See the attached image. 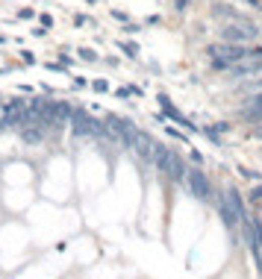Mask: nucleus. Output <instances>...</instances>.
Returning <instances> with one entry per match:
<instances>
[{"mask_svg": "<svg viewBox=\"0 0 262 279\" xmlns=\"http://www.w3.org/2000/svg\"><path fill=\"white\" fill-rule=\"evenodd\" d=\"M33 15H35L33 9H21V12H18V18H21V21H30Z\"/></svg>", "mask_w": 262, "mask_h": 279, "instance_id": "nucleus-14", "label": "nucleus"}, {"mask_svg": "<svg viewBox=\"0 0 262 279\" xmlns=\"http://www.w3.org/2000/svg\"><path fill=\"white\" fill-rule=\"evenodd\" d=\"M247 47H250V44H236V41L218 38V41H212L209 47H206V62H209V68L215 71V74H224Z\"/></svg>", "mask_w": 262, "mask_h": 279, "instance_id": "nucleus-5", "label": "nucleus"}, {"mask_svg": "<svg viewBox=\"0 0 262 279\" xmlns=\"http://www.w3.org/2000/svg\"><path fill=\"white\" fill-rule=\"evenodd\" d=\"M250 200H253V203H262V185H256V188L250 191Z\"/></svg>", "mask_w": 262, "mask_h": 279, "instance_id": "nucleus-12", "label": "nucleus"}, {"mask_svg": "<svg viewBox=\"0 0 262 279\" xmlns=\"http://www.w3.org/2000/svg\"><path fill=\"white\" fill-rule=\"evenodd\" d=\"M256 74H262V41H253L250 47H247L233 65H230L221 77L224 80H230V83H242V80H247V77H256Z\"/></svg>", "mask_w": 262, "mask_h": 279, "instance_id": "nucleus-3", "label": "nucleus"}, {"mask_svg": "<svg viewBox=\"0 0 262 279\" xmlns=\"http://www.w3.org/2000/svg\"><path fill=\"white\" fill-rule=\"evenodd\" d=\"M21 59H24V62H27V65H33V62H35L33 50H21Z\"/></svg>", "mask_w": 262, "mask_h": 279, "instance_id": "nucleus-13", "label": "nucleus"}, {"mask_svg": "<svg viewBox=\"0 0 262 279\" xmlns=\"http://www.w3.org/2000/svg\"><path fill=\"white\" fill-rule=\"evenodd\" d=\"M91 88H94V91H106V88H109V83H106V80H94V83H91Z\"/></svg>", "mask_w": 262, "mask_h": 279, "instance_id": "nucleus-11", "label": "nucleus"}, {"mask_svg": "<svg viewBox=\"0 0 262 279\" xmlns=\"http://www.w3.org/2000/svg\"><path fill=\"white\" fill-rule=\"evenodd\" d=\"M159 106H162V112H165V115H168V118H171L174 123H180L183 129H197V126H194V123L189 121V118H186V115H183V112H180V109H177V106L168 100V97H165V94L159 97Z\"/></svg>", "mask_w": 262, "mask_h": 279, "instance_id": "nucleus-9", "label": "nucleus"}, {"mask_svg": "<svg viewBox=\"0 0 262 279\" xmlns=\"http://www.w3.org/2000/svg\"><path fill=\"white\" fill-rule=\"evenodd\" d=\"M233 118H236L239 123H245L247 129L256 126V123H262V94L239 100V103L233 106Z\"/></svg>", "mask_w": 262, "mask_h": 279, "instance_id": "nucleus-7", "label": "nucleus"}, {"mask_svg": "<svg viewBox=\"0 0 262 279\" xmlns=\"http://www.w3.org/2000/svg\"><path fill=\"white\" fill-rule=\"evenodd\" d=\"M174 3H177V9H186V6H189L192 0H174Z\"/></svg>", "mask_w": 262, "mask_h": 279, "instance_id": "nucleus-16", "label": "nucleus"}, {"mask_svg": "<svg viewBox=\"0 0 262 279\" xmlns=\"http://www.w3.org/2000/svg\"><path fill=\"white\" fill-rule=\"evenodd\" d=\"M41 27H53V18L50 15H41Z\"/></svg>", "mask_w": 262, "mask_h": 279, "instance_id": "nucleus-15", "label": "nucleus"}, {"mask_svg": "<svg viewBox=\"0 0 262 279\" xmlns=\"http://www.w3.org/2000/svg\"><path fill=\"white\" fill-rule=\"evenodd\" d=\"M180 185L192 194L194 200H200V203H206V206H215V200H218V188L212 185V179L206 176V171H200L197 165L186 168V176H183Z\"/></svg>", "mask_w": 262, "mask_h": 279, "instance_id": "nucleus-4", "label": "nucleus"}, {"mask_svg": "<svg viewBox=\"0 0 262 279\" xmlns=\"http://www.w3.org/2000/svg\"><path fill=\"white\" fill-rule=\"evenodd\" d=\"M209 15H212V21L224 24V21H233V18H242L245 12H242L239 6L227 3V0H218V3H212V6H209Z\"/></svg>", "mask_w": 262, "mask_h": 279, "instance_id": "nucleus-8", "label": "nucleus"}, {"mask_svg": "<svg viewBox=\"0 0 262 279\" xmlns=\"http://www.w3.org/2000/svg\"><path fill=\"white\" fill-rule=\"evenodd\" d=\"M80 59H86V62H97V53L88 50V47H83V50H80Z\"/></svg>", "mask_w": 262, "mask_h": 279, "instance_id": "nucleus-10", "label": "nucleus"}, {"mask_svg": "<svg viewBox=\"0 0 262 279\" xmlns=\"http://www.w3.org/2000/svg\"><path fill=\"white\" fill-rule=\"evenodd\" d=\"M218 35L224 41H236V44H253V41H262V24L256 18L242 15L218 24Z\"/></svg>", "mask_w": 262, "mask_h": 279, "instance_id": "nucleus-2", "label": "nucleus"}, {"mask_svg": "<svg viewBox=\"0 0 262 279\" xmlns=\"http://www.w3.org/2000/svg\"><path fill=\"white\" fill-rule=\"evenodd\" d=\"M215 212H218V218H221V224L227 229L233 238H242V227H245L247 221V203L242 191L239 188H233V185H224V188H218V200H215Z\"/></svg>", "mask_w": 262, "mask_h": 279, "instance_id": "nucleus-1", "label": "nucleus"}, {"mask_svg": "<svg viewBox=\"0 0 262 279\" xmlns=\"http://www.w3.org/2000/svg\"><path fill=\"white\" fill-rule=\"evenodd\" d=\"M153 165H156L159 176H162L165 182H171V185H180V182H183V176H186V168H189L177 150H171V147H162V144L156 147Z\"/></svg>", "mask_w": 262, "mask_h": 279, "instance_id": "nucleus-6", "label": "nucleus"}]
</instances>
